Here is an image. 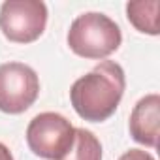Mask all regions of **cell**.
<instances>
[{
  "label": "cell",
  "instance_id": "1",
  "mask_svg": "<svg viewBox=\"0 0 160 160\" xmlns=\"http://www.w3.org/2000/svg\"><path fill=\"white\" fill-rule=\"evenodd\" d=\"M126 79L121 64L113 60H100L87 75L72 85L70 100L75 113L91 122L109 119L124 94Z\"/></svg>",
  "mask_w": 160,
  "mask_h": 160
},
{
  "label": "cell",
  "instance_id": "2",
  "mask_svg": "<svg viewBox=\"0 0 160 160\" xmlns=\"http://www.w3.org/2000/svg\"><path fill=\"white\" fill-rule=\"evenodd\" d=\"M121 42L122 34L119 25L98 12L75 17L68 30L70 49L83 58H106L119 49Z\"/></svg>",
  "mask_w": 160,
  "mask_h": 160
},
{
  "label": "cell",
  "instance_id": "3",
  "mask_svg": "<svg viewBox=\"0 0 160 160\" xmlns=\"http://www.w3.org/2000/svg\"><path fill=\"white\" fill-rule=\"evenodd\" d=\"M75 128L60 113L45 111L36 115L27 128L30 151L45 160H60L72 147Z\"/></svg>",
  "mask_w": 160,
  "mask_h": 160
},
{
  "label": "cell",
  "instance_id": "4",
  "mask_svg": "<svg viewBox=\"0 0 160 160\" xmlns=\"http://www.w3.org/2000/svg\"><path fill=\"white\" fill-rule=\"evenodd\" d=\"M47 25V6L42 0H6L0 6V30L15 43L36 42Z\"/></svg>",
  "mask_w": 160,
  "mask_h": 160
},
{
  "label": "cell",
  "instance_id": "5",
  "mask_svg": "<svg viewBox=\"0 0 160 160\" xmlns=\"http://www.w3.org/2000/svg\"><path fill=\"white\" fill-rule=\"evenodd\" d=\"M40 94V79L36 72L23 62L0 66V111L19 115L27 111Z\"/></svg>",
  "mask_w": 160,
  "mask_h": 160
},
{
  "label": "cell",
  "instance_id": "6",
  "mask_svg": "<svg viewBox=\"0 0 160 160\" xmlns=\"http://www.w3.org/2000/svg\"><path fill=\"white\" fill-rule=\"evenodd\" d=\"M130 136L147 147L158 145V126H160V96H143L130 113Z\"/></svg>",
  "mask_w": 160,
  "mask_h": 160
},
{
  "label": "cell",
  "instance_id": "7",
  "mask_svg": "<svg viewBox=\"0 0 160 160\" xmlns=\"http://www.w3.org/2000/svg\"><path fill=\"white\" fill-rule=\"evenodd\" d=\"M158 10H160L158 0H138V2H128L126 4V17L136 27V30H139L143 34L156 36L160 32Z\"/></svg>",
  "mask_w": 160,
  "mask_h": 160
},
{
  "label": "cell",
  "instance_id": "8",
  "mask_svg": "<svg viewBox=\"0 0 160 160\" xmlns=\"http://www.w3.org/2000/svg\"><path fill=\"white\" fill-rule=\"evenodd\" d=\"M60 160H102V145L91 130L75 128L73 143Z\"/></svg>",
  "mask_w": 160,
  "mask_h": 160
},
{
  "label": "cell",
  "instance_id": "9",
  "mask_svg": "<svg viewBox=\"0 0 160 160\" xmlns=\"http://www.w3.org/2000/svg\"><path fill=\"white\" fill-rule=\"evenodd\" d=\"M119 160H154V156L149 154L147 151H141V149H130Z\"/></svg>",
  "mask_w": 160,
  "mask_h": 160
},
{
  "label": "cell",
  "instance_id": "10",
  "mask_svg": "<svg viewBox=\"0 0 160 160\" xmlns=\"http://www.w3.org/2000/svg\"><path fill=\"white\" fill-rule=\"evenodd\" d=\"M0 160H13V156H12L10 149H8L4 143H0Z\"/></svg>",
  "mask_w": 160,
  "mask_h": 160
}]
</instances>
